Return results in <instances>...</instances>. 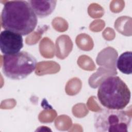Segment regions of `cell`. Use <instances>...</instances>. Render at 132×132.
Segmentation results:
<instances>
[{
    "mask_svg": "<svg viewBox=\"0 0 132 132\" xmlns=\"http://www.w3.org/2000/svg\"><path fill=\"white\" fill-rule=\"evenodd\" d=\"M97 96L100 104L106 108L120 110L129 104L131 92L120 77L112 76L101 82L98 88Z\"/></svg>",
    "mask_w": 132,
    "mask_h": 132,
    "instance_id": "obj_2",
    "label": "cell"
},
{
    "mask_svg": "<svg viewBox=\"0 0 132 132\" xmlns=\"http://www.w3.org/2000/svg\"><path fill=\"white\" fill-rule=\"evenodd\" d=\"M131 117L122 109H103L94 116V126L98 132H127Z\"/></svg>",
    "mask_w": 132,
    "mask_h": 132,
    "instance_id": "obj_4",
    "label": "cell"
},
{
    "mask_svg": "<svg viewBox=\"0 0 132 132\" xmlns=\"http://www.w3.org/2000/svg\"><path fill=\"white\" fill-rule=\"evenodd\" d=\"M34 12L40 18H44L50 15L56 6L57 1H28Z\"/></svg>",
    "mask_w": 132,
    "mask_h": 132,
    "instance_id": "obj_6",
    "label": "cell"
},
{
    "mask_svg": "<svg viewBox=\"0 0 132 132\" xmlns=\"http://www.w3.org/2000/svg\"><path fill=\"white\" fill-rule=\"evenodd\" d=\"M23 47L22 36L8 30L0 34V48L4 55H13L19 53Z\"/></svg>",
    "mask_w": 132,
    "mask_h": 132,
    "instance_id": "obj_5",
    "label": "cell"
},
{
    "mask_svg": "<svg viewBox=\"0 0 132 132\" xmlns=\"http://www.w3.org/2000/svg\"><path fill=\"white\" fill-rule=\"evenodd\" d=\"M117 67L122 73L129 75L132 73V52L126 51L120 55L117 61Z\"/></svg>",
    "mask_w": 132,
    "mask_h": 132,
    "instance_id": "obj_7",
    "label": "cell"
},
{
    "mask_svg": "<svg viewBox=\"0 0 132 132\" xmlns=\"http://www.w3.org/2000/svg\"><path fill=\"white\" fill-rule=\"evenodd\" d=\"M37 64L36 58L26 51H21L13 55H4L2 72L6 77L10 79L21 80L35 71Z\"/></svg>",
    "mask_w": 132,
    "mask_h": 132,
    "instance_id": "obj_3",
    "label": "cell"
},
{
    "mask_svg": "<svg viewBox=\"0 0 132 132\" xmlns=\"http://www.w3.org/2000/svg\"><path fill=\"white\" fill-rule=\"evenodd\" d=\"M1 23L5 30L26 36L36 28L38 17L28 1H8L2 11Z\"/></svg>",
    "mask_w": 132,
    "mask_h": 132,
    "instance_id": "obj_1",
    "label": "cell"
}]
</instances>
